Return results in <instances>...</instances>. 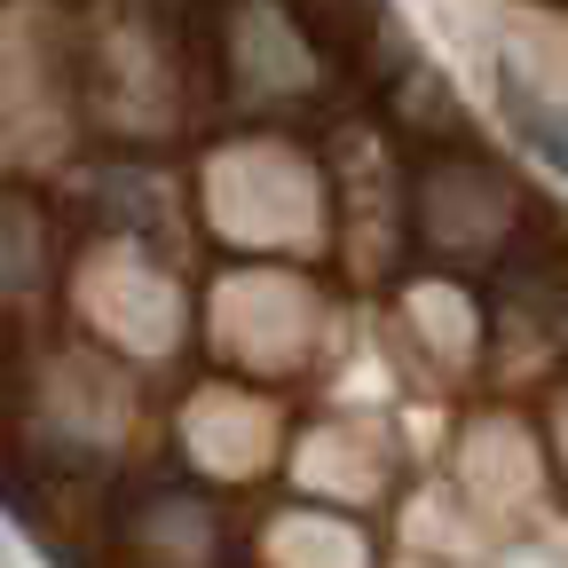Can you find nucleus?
I'll return each mask as SVG.
<instances>
[{
    "label": "nucleus",
    "instance_id": "obj_1",
    "mask_svg": "<svg viewBox=\"0 0 568 568\" xmlns=\"http://www.w3.org/2000/svg\"><path fill=\"white\" fill-rule=\"evenodd\" d=\"M497 103H506V119H514V134L529 142V151H537L552 174H568V111L545 103L537 88H521L514 71H497Z\"/></svg>",
    "mask_w": 568,
    "mask_h": 568
},
{
    "label": "nucleus",
    "instance_id": "obj_2",
    "mask_svg": "<svg viewBox=\"0 0 568 568\" xmlns=\"http://www.w3.org/2000/svg\"><path fill=\"white\" fill-rule=\"evenodd\" d=\"M0 568H9V537H0Z\"/></svg>",
    "mask_w": 568,
    "mask_h": 568
}]
</instances>
